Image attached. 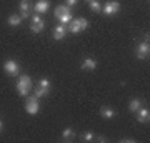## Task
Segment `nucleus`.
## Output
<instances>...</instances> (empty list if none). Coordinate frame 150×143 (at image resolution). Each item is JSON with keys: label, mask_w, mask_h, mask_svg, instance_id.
<instances>
[{"label": "nucleus", "mask_w": 150, "mask_h": 143, "mask_svg": "<svg viewBox=\"0 0 150 143\" xmlns=\"http://www.w3.org/2000/svg\"><path fill=\"white\" fill-rule=\"evenodd\" d=\"M95 140H97V142H100V143L107 142V138H105V137H95Z\"/></svg>", "instance_id": "nucleus-22"}, {"label": "nucleus", "mask_w": 150, "mask_h": 143, "mask_svg": "<svg viewBox=\"0 0 150 143\" xmlns=\"http://www.w3.org/2000/svg\"><path fill=\"white\" fill-rule=\"evenodd\" d=\"M87 27H88V20L87 18H72V22L67 25V32L79 33L82 30H85Z\"/></svg>", "instance_id": "nucleus-3"}, {"label": "nucleus", "mask_w": 150, "mask_h": 143, "mask_svg": "<svg viewBox=\"0 0 150 143\" xmlns=\"http://www.w3.org/2000/svg\"><path fill=\"white\" fill-rule=\"evenodd\" d=\"M77 4H79V0H65V5L67 7H74Z\"/></svg>", "instance_id": "nucleus-21"}, {"label": "nucleus", "mask_w": 150, "mask_h": 143, "mask_svg": "<svg viewBox=\"0 0 150 143\" xmlns=\"http://www.w3.org/2000/svg\"><path fill=\"white\" fill-rule=\"evenodd\" d=\"M102 12L105 13V15L112 17V15H115V13L120 12V4H118L117 0H107L105 5L102 7Z\"/></svg>", "instance_id": "nucleus-6"}, {"label": "nucleus", "mask_w": 150, "mask_h": 143, "mask_svg": "<svg viewBox=\"0 0 150 143\" xmlns=\"http://www.w3.org/2000/svg\"><path fill=\"white\" fill-rule=\"evenodd\" d=\"M74 137H75L74 128H65L64 132H62V138H64V142H72Z\"/></svg>", "instance_id": "nucleus-18"}, {"label": "nucleus", "mask_w": 150, "mask_h": 143, "mask_svg": "<svg viewBox=\"0 0 150 143\" xmlns=\"http://www.w3.org/2000/svg\"><path fill=\"white\" fill-rule=\"evenodd\" d=\"M55 17L59 18V22L62 23V25H69L70 22H72V12H70V7H67L64 4V5H57L55 7Z\"/></svg>", "instance_id": "nucleus-2"}, {"label": "nucleus", "mask_w": 150, "mask_h": 143, "mask_svg": "<svg viewBox=\"0 0 150 143\" xmlns=\"http://www.w3.org/2000/svg\"><path fill=\"white\" fill-rule=\"evenodd\" d=\"M2 130H4V123H2V120H0V133H2Z\"/></svg>", "instance_id": "nucleus-24"}, {"label": "nucleus", "mask_w": 150, "mask_h": 143, "mask_svg": "<svg viewBox=\"0 0 150 143\" xmlns=\"http://www.w3.org/2000/svg\"><path fill=\"white\" fill-rule=\"evenodd\" d=\"M25 111L28 115H37L40 111V103H38V98L35 95H27V100H25Z\"/></svg>", "instance_id": "nucleus-4"}, {"label": "nucleus", "mask_w": 150, "mask_h": 143, "mask_svg": "<svg viewBox=\"0 0 150 143\" xmlns=\"http://www.w3.org/2000/svg\"><path fill=\"white\" fill-rule=\"evenodd\" d=\"M88 5H90V10L93 12V13H100V12H102V5H100L98 0H90Z\"/></svg>", "instance_id": "nucleus-19"}, {"label": "nucleus", "mask_w": 150, "mask_h": 143, "mask_svg": "<svg viewBox=\"0 0 150 143\" xmlns=\"http://www.w3.org/2000/svg\"><path fill=\"white\" fill-rule=\"evenodd\" d=\"M82 140H83V142H93V140H95V133L90 132V130H87V132L82 133Z\"/></svg>", "instance_id": "nucleus-20"}, {"label": "nucleus", "mask_w": 150, "mask_h": 143, "mask_svg": "<svg viewBox=\"0 0 150 143\" xmlns=\"http://www.w3.org/2000/svg\"><path fill=\"white\" fill-rule=\"evenodd\" d=\"M18 8H20V17L22 18H27V17H30V12H32V8H33L32 2H30V0H22Z\"/></svg>", "instance_id": "nucleus-10"}, {"label": "nucleus", "mask_w": 150, "mask_h": 143, "mask_svg": "<svg viewBox=\"0 0 150 143\" xmlns=\"http://www.w3.org/2000/svg\"><path fill=\"white\" fill-rule=\"evenodd\" d=\"M48 92H50V80L48 78H40V82H38L33 95L37 97V98H43V97L48 95Z\"/></svg>", "instance_id": "nucleus-5"}, {"label": "nucleus", "mask_w": 150, "mask_h": 143, "mask_svg": "<svg viewBox=\"0 0 150 143\" xmlns=\"http://www.w3.org/2000/svg\"><path fill=\"white\" fill-rule=\"evenodd\" d=\"M43 28H45V22L42 20V17L38 15V13L32 15V22H30V32H32V33H40Z\"/></svg>", "instance_id": "nucleus-7"}, {"label": "nucleus", "mask_w": 150, "mask_h": 143, "mask_svg": "<svg viewBox=\"0 0 150 143\" xmlns=\"http://www.w3.org/2000/svg\"><path fill=\"white\" fill-rule=\"evenodd\" d=\"M4 70H5L7 75L17 77L18 72H20V65H18V62H15V60H7L5 63H4Z\"/></svg>", "instance_id": "nucleus-8"}, {"label": "nucleus", "mask_w": 150, "mask_h": 143, "mask_svg": "<svg viewBox=\"0 0 150 143\" xmlns=\"http://www.w3.org/2000/svg\"><path fill=\"white\" fill-rule=\"evenodd\" d=\"M100 117L105 118V120H112L115 117V110H113L112 106H102L100 108Z\"/></svg>", "instance_id": "nucleus-14"}, {"label": "nucleus", "mask_w": 150, "mask_h": 143, "mask_svg": "<svg viewBox=\"0 0 150 143\" xmlns=\"http://www.w3.org/2000/svg\"><path fill=\"white\" fill-rule=\"evenodd\" d=\"M140 106H144V100L142 98H132L129 103V110L130 111H137Z\"/></svg>", "instance_id": "nucleus-15"}, {"label": "nucleus", "mask_w": 150, "mask_h": 143, "mask_svg": "<svg viewBox=\"0 0 150 143\" xmlns=\"http://www.w3.org/2000/svg\"><path fill=\"white\" fill-rule=\"evenodd\" d=\"M7 22H8V25H10V27H20L22 17L18 15V13H12V15L7 18Z\"/></svg>", "instance_id": "nucleus-16"}, {"label": "nucleus", "mask_w": 150, "mask_h": 143, "mask_svg": "<svg viewBox=\"0 0 150 143\" xmlns=\"http://www.w3.org/2000/svg\"><path fill=\"white\" fill-rule=\"evenodd\" d=\"M48 8H50V2H48V0H37L35 5H33L35 13H45Z\"/></svg>", "instance_id": "nucleus-12"}, {"label": "nucleus", "mask_w": 150, "mask_h": 143, "mask_svg": "<svg viewBox=\"0 0 150 143\" xmlns=\"http://www.w3.org/2000/svg\"><path fill=\"white\" fill-rule=\"evenodd\" d=\"M137 58L139 60H145L149 58V53H150V45L147 40H144V42H140L139 45H137Z\"/></svg>", "instance_id": "nucleus-9"}, {"label": "nucleus", "mask_w": 150, "mask_h": 143, "mask_svg": "<svg viewBox=\"0 0 150 143\" xmlns=\"http://www.w3.org/2000/svg\"><path fill=\"white\" fill-rule=\"evenodd\" d=\"M67 35V25H57L54 27V40H62Z\"/></svg>", "instance_id": "nucleus-13"}, {"label": "nucleus", "mask_w": 150, "mask_h": 143, "mask_svg": "<svg viewBox=\"0 0 150 143\" xmlns=\"http://www.w3.org/2000/svg\"><path fill=\"white\" fill-rule=\"evenodd\" d=\"M95 68H97V62L93 58H85V60H83V63H82V70L90 72V70H95Z\"/></svg>", "instance_id": "nucleus-17"}, {"label": "nucleus", "mask_w": 150, "mask_h": 143, "mask_svg": "<svg viewBox=\"0 0 150 143\" xmlns=\"http://www.w3.org/2000/svg\"><path fill=\"white\" fill-rule=\"evenodd\" d=\"M137 120L140 123H149L150 122V110L147 106H140L137 110Z\"/></svg>", "instance_id": "nucleus-11"}, {"label": "nucleus", "mask_w": 150, "mask_h": 143, "mask_svg": "<svg viewBox=\"0 0 150 143\" xmlns=\"http://www.w3.org/2000/svg\"><path fill=\"white\" fill-rule=\"evenodd\" d=\"M122 143H134V140H132V138H123Z\"/></svg>", "instance_id": "nucleus-23"}, {"label": "nucleus", "mask_w": 150, "mask_h": 143, "mask_svg": "<svg viewBox=\"0 0 150 143\" xmlns=\"http://www.w3.org/2000/svg\"><path fill=\"white\" fill-rule=\"evenodd\" d=\"M15 88H17V92H18L20 97H27L30 93V90H32V78L28 75H22L20 78L17 80Z\"/></svg>", "instance_id": "nucleus-1"}, {"label": "nucleus", "mask_w": 150, "mask_h": 143, "mask_svg": "<svg viewBox=\"0 0 150 143\" xmlns=\"http://www.w3.org/2000/svg\"><path fill=\"white\" fill-rule=\"evenodd\" d=\"M87 2H90V0H87Z\"/></svg>", "instance_id": "nucleus-25"}]
</instances>
